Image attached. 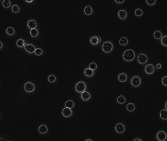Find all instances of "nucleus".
I'll use <instances>...</instances> for the list:
<instances>
[{
    "label": "nucleus",
    "mask_w": 167,
    "mask_h": 141,
    "mask_svg": "<svg viewBox=\"0 0 167 141\" xmlns=\"http://www.w3.org/2000/svg\"><path fill=\"white\" fill-rule=\"evenodd\" d=\"M135 108L136 107L133 103H129L126 106L127 110L129 112H131L134 111Z\"/></svg>",
    "instance_id": "nucleus-23"
},
{
    "label": "nucleus",
    "mask_w": 167,
    "mask_h": 141,
    "mask_svg": "<svg viewBox=\"0 0 167 141\" xmlns=\"http://www.w3.org/2000/svg\"><path fill=\"white\" fill-rule=\"evenodd\" d=\"M62 113L63 116L65 118H69L73 114V111L71 109L65 107L62 110Z\"/></svg>",
    "instance_id": "nucleus-9"
},
{
    "label": "nucleus",
    "mask_w": 167,
    "mask_h": 141,
    "mask_svg": "<svg viewBox=\"0 0 167 141\" xmlns=\"http://www.w3.org/2000/svg\"><path fill=\"white\" fill-rule=\"evenodd\" d=\"M84 74L86 77L91 78L94 75V71L89 68H87L85 70Z\"/></svg>",
    "instance_id": "nucleus-16"
},
{
    "label": "nucleus",
    "mask_w": 167,
    "mask_h": 141,
    "mask_svg": "<svg viewBox=\"0 0 167 141\" xmlns=\"http://www.w3.org/2000/svg\"><path fill=\"white\" fill-rule=\"evenodd\" d=\"M102 50L104 53H111L113 49V44L109 41L104 42L102 45Z\"/></svg>",
    "instance_id": "nucleus-3"
},
{
    "label": "nucleus",
    "mask_w": 167,
    "mask_h": 141,
    "mask_svg": "<svg viewBox=\"0 0 167 141\" xmlns=\"http://www.w3.org/2000/svg\"><path fill=\"white\" fill-rule=\"evenodd\" d=\"M137 60L140 64H144L147 62L148 57L144 53H140L138 56Z\"/></svg>",
    "instance_id": "nucleus-7"
},
{
    "label": "nucleus",
    "mask_w": 167,
    "mask_h": 141,
    "mask_svg": "<svg viewBox=\"0 0 167 141\" xmlns=\"http://www.w3.org/2000/svg\"><path fill=\"white\" fill-rule=\"evenodd\" d=\"M0 42H1V48H0V49H1L2 48V47H3V43H2V42L1 41H0Z\"/></svg>",
    "instance_id": "nucleus-42"
},
{
    "label": "nucleus",
    "mask_w": 167,
    "mask_h": 141,
    "mask_svg": "<svg viewBox=\"0 0 167 141\" xmlns=\"http://www.w3.org/2000/svg\"><path fill=\"white\" fill-rule=\"evenodd\" d=\"M128 43V38L125 37H122L120 38L119 41V43L121 45H126Z\"/></svg>",
    "instance_id": "nucleus-22"
},
{
    "label": "nucleus",
    "mask_w": 167,
    "mask_h": 141,
    "mask_svg": "<svg viewBox=\"0 0 167 141\" xmlns=\"http://www.w3.org/2000/svg\"><path fill=\"white\" fill-rule=\"evenodd\" d=\"M115 1L118 3H122L125 2L124 0H115Z\"/></svg>",
    "instance_id": "nucleus-39"
},
{
    "label": "nucleus",
    "mask_w": 167,
    "mask_h": 141,
    "mask_svg": "<svg viewBox=\"0 0 167 141\" xmlns=\"http://www.w3.org/2000/svg\"><path fill=\"white\" fill-rule=\"evenodd\" d=\"M145 72L148 74H152L155 71V68L153 65L152 64H149L145 67Z\"/></svg>",
    "instance_id": "nucleus-13"
},
{
    "label": "nucleus",
    "mask_w": 167,
    "mask_h": 141,
    "mask_svg": "<svg viewBox=\"0 0 167 141\" xmlns=\"http://www.w3.org/2000/svg\"><path fill=\"white\" fill-rule=\"evenodd\" d=\"M2 4L5 8H8L11 6V2L10 0H4L3 1Z\"/></svg>",
    "instance_id": "nucleus-28"
},
{
    "label": "nucleus",
    "mask_w": 167,
    "mask_h": 141,
    "mask_svg": "<svg viewBox=\"0 0 167 141\" xmlns=\"http://www.w3.org/2000/svg\"><path fill=\"white\" fill-rule=\"evenodd\" d=\"M84 12L87 15H90L92 14L93 12V10L91 7L90 6H87L84 9Z\"/></svg>",
    "instance_id": "nucleus-21"
},
{
    "label": "nucleus",
    "mask_w": 167,
    "mask_h": 141,
    "mask_svg": "<svg viewBox=\"0 0 167 141\" xmlns=\"http://www.w3.org/2000/svg\"><path fill=\"white\" fill-rule=\"evenodd\" d=\"M30 34V35L33 37H37L39 34V31L38 29L36 28L31 29Z\"/></svg>",
    "instance_id": "nucleus-29"
},
{
    "label": "nucleus",
    "mask_w": 167,
    "mask_h": 141,
    "mask_svg": "<svg viewBox=\"0 0 167 141\" xmlns=\"http://www.w3.org/2000/svg\"><path fill=\"white\" fill-rule=\"evenodd\" d=\"M156 137L159 141H165L167 139V134L165 132L160 131L157 134Z\"/></svg>",
    "instance_id": "nucleus-8"
},
{
    "label": "nucleus",
    "mask_w": 167,
    "mask_h": 141,
    "mask_svg": "<svg viewBox=\"0 0 167 141\" xmlns=\"http://www.w3.org/2000/svg\"><path fill=\"white\" fill-rule=\"evenodd\" d=\"M48 130V127L46 125H42L39 127L38 131L40 133L45 134L47 132Z\"/></svg>",
    "instance_id": "nucleus-17"
},
{
    "label": "nucleus",
    "mask_w": 167,
    "mask_h": 141,
    "mask_svg": "<svg viewBox=\"0 0 167 141\" xmlns=\"http://www.w3.org/2000/svg\"><path fill=\"white\" fill-rule=\"evenodd\" d=\"M24 90L27 93H32L35 91L36 89L34 84L31 82H28L25 84Z\"/></svg>",
    "instance_id": "nucleus-4"
},
{
    "label": "nucleus",
    "mask_w": 167,
    "mask_h": 141,
    "mask_svg": "<svg viewBox=\"0 0 167 141\" xmlns=\"http://www.w3.org/2000/svg\"><path fill=\"white\" fill-rule=\"evenodd\" d=\"M117 101L118 103L120 104H123L125 103L126 99L125 97L123 95H120L118 97L117 99Z\"/></svg>",
    "instance_id": "nucleus-24"
},
{
    "label": "nucleus",
    "mask_w": 167,
    "mask_h": 141,
    "mask_svg": "<svg viewBox=\"0 0 167 141\" xmlns=\"http://www.w3.org/2000/svg\"><path fill=\"white\" fill-rule=\"evenodd\" d=\"M143 14L142 10L140 8L137 9L135 11V14L136 16H140Z\"/></svg>",
    "instance_id": "nucleus-33"
},
{
    "label": "nucleus",
    "mask_w": 167,
    "mask_h": 141,
    "mask_svg": "<svg viewBox=\"0 0 167 141\" xmlns=\"http://www.w3.org/2000/svg\"><path fill=\"white\" fill-rule=\"evenodd\" d=\"M160 117L163 120H167V110L162 109L160 111Z\"/></svg>",
    "instance_id": "nucleus-19"
},
{
    "label": "nucleus",
    "mask_w": 167,
    "mask_h": 141,
    "mask_svg": "<svg viewBox=\"0 0 167 141\" xmlns=\"http://www.w3.org/2000/svg\"><path fill=\"white\" fill-rule=\"evenodd\" d=\"M161 42L163 46H167V35L163 36L162 37Z\"/></svg>",
    "instance_id": "nucleus-31"
},
{
    "label": "nucleus",
    "mask_w": 167,
    "mask_h": 141,
    "mask_svg": "<svg viewBox=\"0 0 167 141\" xmlns=\"http://www.w3.org/2000/svg\"><path fill=\"white\" fill-rule=\"evenodd\" d=\"M141 83V79L139 77L137 76H134L132 78L131 83L132 86L137 87L140 85Z\"/></svg>",
    "instance_id": "nucleus-5"
},
{
    "label": "nucleus",
    "mask_w": 167,
    "mask_h": 141,
    "mask_svg": "<svg viewBox=\"0 0 167 141\" xmlns=\"http://www.w3.org/2000/svg\"><path fill=\"white\" fill-rule=\"evenodd\" d=\"M153 35L156 39H159L162 38V34L161 31L159 30H156L154 32Z\"/></svg>",
    "instance_id": "nucleus-26"
},
{
    "label": "nucleus",
    "mask_w": 167,
    "mask_h": 141,
    "mask_svg": "<svg viewBox=\"0 0 167 141\" xmlns=\"http://www.w3.org/2000/svg\"><path fill=\"white\" fill-rule=\"evenodd\" d=\"M89 68L93 70H95L97 68V64L95 62H92L89 65Z\"/></svg>",
    "instance_id": "nucleus-34"
},
{
    "label": "nucleus",
    "mask_w": 167,
    "mask_h": 141,
    "mask_svg": "<svg viewBox=\"0 0 167 141\" xmlns=\"http://www.w3.org/2000/svg\"><path fill=\"white\" fill-rule=\"evenodd\" d=\"M34 53L37 56L41 55L43 53V50L40 48H38L36 49Z\"/></svg>",
    "instance_id": "nucleus-35"
},
{
    "label": "nucleus",
    "mask_w": 167,
    "mask_h": 141,
    "mask_svg": "<svg viewBox=\"0 0 167 141\" xmlns=\"http://www.w3.org/2000/svg\"><path fill=\"white\" fill-rule=\"evenodd\" d=\"M146 1L147 4L150 5H154L156 2V0H147Z\"/></svg>",
    "instance_id": "nucleus-37"
},
{
    "label": "nucleus",
    "mask_w": 167,
    "mask_h": 141,
    "mask_svg": "<svg viewBox=\"0 0 167 141\" xmlns=\"http://www.w3.org/2000/svg\"><path fill=\"white\" fill-rule=\"evenodd\" d=\"M81 97L83 101H87L90 99L91 97V95L89 92L85 91L82 93Z\"/></svg>",
    "instance_id": "nucleus-14"
},
{
    "label": "nucleus",
    "mask_w": 167,
    "mask_h": 141,
    "mask_svg": "<svg viewBox=\"0 0 167 141\" xmlns=\"http://www.w3.org/2000/svg\"><path fill=\"white\" fill-rule=\"evenodd\" d=\"M118 16L120 19H125L127 16V12L126 10H121L119 11L118 13Z\"/></svg>",
    "instance_id": "nucleus-15"
},
{
    "label": "nucleus",
    "mask_w": 167,
    "mask_h": 141,
    "mask_svg": "<svg viewBox=\"0 0 167 141\" xmlns=\"http://www.w3.org/2000/svg\"><path fill=\"white\" fill-rule=\"evenodd\" d=\"M135 54L134 51L132 49L126 50L123 55V58L125 61H132L134 59Z\"/></svg>",
    "instance_id": "nucleus-1"
},
{
    "label": "nucleus",
    "mask_w": 167,
    "mask_h": 141,
    "mask_svg": "<svg viewBox=\"0 0 167 141\" xmlns=\"http://www.w3.org/2000/svg\"><path fill=\"white\" fill-rule=\"evenodd\" d=\"M66 107L71 109L74 107L75 106V103L72 100H68L65 103Z\"/></svg>",
    "instance_id": "nucleus-25"
},
{
    "label": "nucleus",
    "mask_w": 167,
    "mask_h": 141,
    "mask_svg": "<svg viewBox=\"0 0 167 141\" xmlns=\"http://www.w3.org/2000/svg\"><path fill=\"white\" fill-rule=\"evenodd\" d=\"M165 108L167 110V102L165 103Z\"/></svg>",
    "instance_id": "nucleus-43"
},
{
    "label": "nucleus",
    "mask_w": 167,
    "mask_h": 141,
    "mask_svg": "<svg viewBox=\"0 0 167 141\" xmlns=\"http://www.w3.org/2000/svg\"><path fill=\"white\" fill-rule=\"evenodd\" d=\"M26 44L25 41L22 39H19L16 41L17 46L20 48L24 47Z\"/></svg>",
    "instance_id": "nucleus-20"
},
{
    "label": "nucleus",
    "mask_w": 167,
    "mask_h": 141,
    "mask_svg": "<svg viewBox=\"0 0 167 141\" xmlns=\"http://www.w3.org/2000/svg\"><path fill=\"white\" fill-rule=\"evenodd\" d=\"M115 130L118 133L121 134L125 131V126L122 123H119L116 125Z\"/></svg>",
    "instance_id": "nucleus-11"
},
{
    "label": "nucleus",
    "mask_w": 167,
    "mask_h": 141,
    "mask_svg": "<svg viewBox=\"0 0 167 141\" xmlns=\"http://www.w3.org/2000/svg\"><path fill=\"white\" fill-rule=\"evenodd\" d=\"M6 32L8 35L12 36L14 34L15 31L14 28L12 27H9L7 28Z\"/></svg>",
    "instance_id": "nucleus-27"
},
{
    "label": "nucleus",
    "mask_w": 167,
    "mask_h": 141,
    "mask_svg": "<svg viewBox=\"0 0 167 141\" xmlns=\"http://www.w3.org/2000/svg\"><path fill=\"white\" fill-rule=\"evenodd\" d=\"M134 141H143L141 139H140L137 138L135 139L134 140Z\"/></svg>",
    "instance_id": "nucleus-40"
},
{
    "label": "nucleus",
    "mask_w": 167,
    "mask_h": 141,
    "mask_svg": "<svg viewBox=\"0 0 167 141\" xmlns=\"http://www.w3.org/2000/svg\"><path fill=\"white\" fill-rule=\"evenodd\" d=\"M162 83L164 86L167 87V76H165L162 78Z\"/></svg>",
    "instance_id": "nucleus-36"
},
{
    "label": "nucleus",
    "mask_w": 167,
    "mask_h": 141,
    "mask_svg": "<svg viewBox=\"0 0 167 141\" xmlns=\"http://www.w3.org/2000/svg\"><path fill=\"white\" fill-rule=\"evenodd\" d=\"M162 67V65L161 63H159L156 65V67L158 69H161Z\"/></svg>",
    "instance_id": "nucleus-38"
},
{
    "label": "nucleus",
    "mask_w": 167,
    "mask_h": 141,
    "mask_svg": "<svg viewBox=\"0 0 167 141\" xmlns=\"http://www.w3.org/2000/svg\"><path fill=\"white\" fill-rule=\"evenodd\" d=\"M24 47L26 51L30 54H33L35 53L36 49L34 45L30 43L26 44Z\"/></svg>",
    "instance_id": "nucleus-6"
},
{
    "label": "nucleus",
    "mask_w": 167,
    "mask_h": 141,
    "mask_svg": "<svg viewBox=\"0 0 167 141\" xmlns=\"http://www.w3.org/2000/svg\"><path fill=\"white\" fill-rule=\"evenodd\" d=\"M118 80L121 82H125L127 81L128 77L126 74L122 73L119 75L118 77Z\"/></svg>",
    "instance_id": "nucleus-18"
},
{
    "label": "nucleus",
    "mask_w": 167,
    "mask_h": 141,
    "mask_svg": "<svg viewBox=\"0 0 167 141\" xmlns=\"http://www.w3.org/2000/svg\"><path fill=\"white\" fill-rule=\"evenodd\" d=\"M85 141H93L91 140V139H87V140H85Z\"/></svg>",
    "instance_id": "nucleus-44"
},
{
    "label": "nucleus",
    "mask_w": 167,
    "mask_h": 141,
    "mask_svg": "<svg viewBox=\"0 0 167 141\" xmlns=\"http://www.w3.org/2000/svg\"><path fill=\"white\" fill-rule=\"evenodd\" d=\"M26 2H27L28 3H31L33 1V0H30V1H27V0H25Z\"/></svg>",
    "instance_id": "nucleus-41"
},
{
    "label": "nucleus",
    "mask_w": 167,
    "mask_h": 141,
    "mask_svg": "<svg viewBox=\"0 0 167 141\" xmlns=\"http://www.w3.org/2000/svg\"><path fill=\"white\" fill-rule=\"evenodd\" d=\"M75 88L77 92L82 94L84 92L86 91L87 86L84 82L79 81L76 84Z\"/></svg>",
    "instance_id": "nucleus-2"
},
{
    "label": "nucleus",
    "mask_w": 167,
    "mask_h": 141,
    "mask_svg": "<svg viewBox=\"0 0 167 141\" xmlns=\"http://www.w3.org/2000/svg\"><path fill=\"white\" fill-rule=\"evenodd\" d=\"M102 41L101 38L99 36H92L90 38L91 44L94 45H96L99 44Z\"/></svg>",
    "instance_id": "nucleus-10"
},
{
    "label": "nucleus",
    "mask_w": 167,
    "mask_h": 141,
    "mask_svg": "<svg viewBox=\"0 0 167 141\" xmlns=\"http://www.w3.org/2000/svg\"><path fill=\"white\" fill-rule=\"evenodd\" d=\"M12 12L15 13H18L20 11V8L17 5H13L12 6Z\"/></svg>",
    "instance_id": "nucleus-32"
},
{
    "label": "nucleus",
    "mask_w": 167,
    "mask_h": 141,
    "mask_svg": "<svg viewBox=\"0 0 167 141\" xmlns=\"http://www.w3.org/2000/svg\"><path fill=\"white\" fill-rule=\"evenodd\" d=\"M27 27L31 29L36 28L37 27V23L34 19H30L27 23Z\"/></svg>",
    "instance_id": "nucleus-12"
},
{
    "label": "nucleus",
    "mask_w": 167,
    "mask_h": 141,
    "mask_svg": "<svg viewBox=\"0 0 167 141\" xmlns=\"http://www.w3.org/2000/svg\"><path fill=\"white\" fill-rule=\"evenodd\" d=\"M56 77L54 75L52 74L49 76L48 78V80L50 83H54L56 80Z\"/></svg>",
    "instance_id": "nucleus-30"
}]
</instances>
